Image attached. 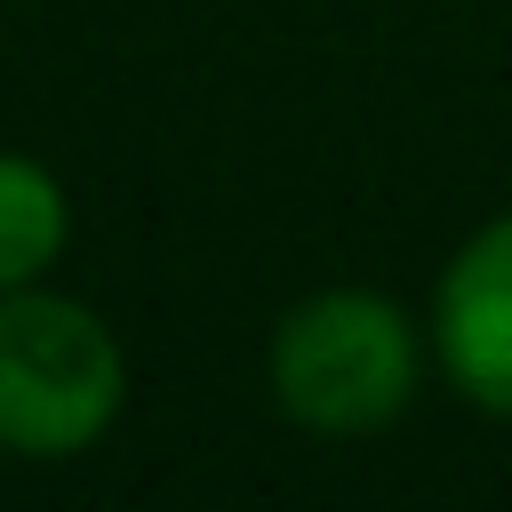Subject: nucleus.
I'll list each match as a JSON object with an SVG mask.
<instances>
[{
  "label": "nucleus",
  "mask_w": 512,
  "mask_h": 512,
  "mask_svg": "<svg viewBox=\"0 0 512 512\" xmlns=\"http://www.w3.org/2000/svg\"><path fill=\"white\" fill-rule=\"evenodd\" d=\"M264 384H272V400H280V416L296 432L368 440L416 400L424 344H416V320L392 296H376V288H312L272 320Z\"/></svg>",
  "instance_id": "f257e3e1"
},
{
  "label": "nucleus",
  "mask_w": 512,
  "mask_h": 512,
  "mask_svg": "<svg viewBox=\"0 0 512 512\" xmlns=\"http://www.w3.org/2000/svg\"><path fill=\"white\" fill-rule=\"evenodd\" d=\"M128 408V352L112 320L64 288L0 296V456H88Z\"/></svg>",
  "instance_id": "f03ea898"
},
{
  "label": "nucleus",
  "mask_w": 512,
  "mask_h": 512,
  "mask_svg": "<svg viewBox=\"0 0 512 512\" xmlns=\"http://www.w3.org/2000/svg\"><path fill=\"white\" fill-rule=\"evenodd\" d=\"M432 352L448 384L512 424V216L480 224L432 288Z\"/></svg>",
  "instance_id": "7ed1b4c3"
},
{
  "label": "nucleus",
  "mask_w": 512,
  "mask_h": 512,
  "mask_svg": "<svg viewBox=\"0 0 512 512\" xmlns=\"http://www.w3.org/2000/svg\"><path fill=\"white\" fill-rule=\"evenodd\" d=\"M72 240V200L64 176L32 152H0V296L40 288Z\"/></svg>",
  "instance_id": "20e7f679"
}]
</instances>
